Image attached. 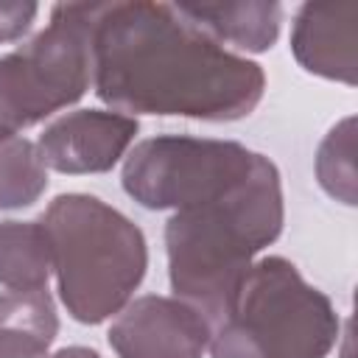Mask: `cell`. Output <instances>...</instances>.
I'll return each mask as SVG.
<instances>
[{"label":"cell","mask_w":358,"mask_h":358,"mask_svg":"<svg viewBox=\"0 0 358 358\" xmlns=\"http://www.w3.org/2000/svg\"><path fill=\"white\" fill-rule=\"evenodd\" d=\"M92 90L115 112L241 120L266 92L257 62L199 31L171 3H92Z\"/></svg>","instance_id":"obj_1"},{"label":"cell","mask_w":358,"mask_h":358,"mask_svg":"<svg viewBox=\"0 0 358 358\" xmlns=\"http://www.w3.org/2000/svg\"><path fill=\"white\" fill-rule=\"evenodd\" d=\"M282 224L280 171L268 157L257 154L252 171L235 187L168 218L165 252L173 296L215 324L255 255L280 238Z\"/></svg>","instance_id":"obj_2"},{"label":"cell","mask_w":358,"mask_h":358,"mask_svg":"<svg viewBox=\"0 0 358 358\" xmlns=\"http://www.w3.org/2000/svg\"><path fill=\"white\" fill-rule=\"evenodd\" d=\"M50 238L53 274L67 313L81 324H101L120 313L148 268L143 229L90 193H62L42 213Z\"/></svg>","instance_id":"obj_3"},{"label":"cell","mask_w":358,"mask_h":358,"mask_svg":"<svg viewBox=\"0 0 358 358\" xmlns=\"http://www.w3.org/2000/svg\"><path fill=\"white\" fill-rule=\"evenodd\" d=\"M341 319L327 294L299 268L268 255L249 266L224 316L213 324V358H327Z\"/></svg>","instance_id":"obj_4"},{"label":"cell","mask_w":358,"mask_h":358,"mask_svg":"<svg viewBox=\"0 0 358 358\" xmlns=\"http://www.w3.org/2000/svg\"><path fill=\"white\" fill-rule=\"evenodd\" d=\"M92 3H59L50 22L0 56V140L76 103L92 84Z\"/></svg>","instance_id":"obj_5"},{"label":"cell","mask_w":358,"mask_h":358,"mask_svg":"<svg viewBox=\"0 0 358 358\" xmlns=\"http://www.w3.org/2000/svg\"><path fill=\"white\" fill-rule=\"evenodd\" d=\"M257 151L235 140L162 134L137 143L123 162V190L145 210H187L235 187Z\"/></svg>","instance_id":"obj_6"},{"label":"cell","mask_w":358,"mask_h":358,"mask_svg":"<svg viewBox=\"0 0 358 358\" xmlns=\"http://www.w3.org/2000/svg\"><path fill=\"white\" fill-rule=\"evenodd\" d=\"M213 324L179 296L145 294L129 302L106 338L117 358H201Z\"/></svg>","instance_id":"obj_7"},{"label":"cell","mask_w":358,"mask_h":358,"mask_svg":"<svg viewBox=\"0 0 358 358\" xmlns=\"http://www.w3.org/2000/svg\"><path fill=\"white\" fill-rule=\"evenodd\" d=\"M137 117L112 109H76L53 123L36 140L45 168L59 173H106L137 137Z\"/></svg>","instance_id":"obj_8"},{"label":"cell","mask_w":358,"mask_h":358,"mask_svg":"<svg viewBox=\"0 0 358 358\" xmlns=\"http://www.w3.org/2000/svg\"><path fill=\"white\" fill-rule=\"evenodd\" d=\"M358 6L305 3L291 28V53L313 76L355 87L358 78Z\"/></svg>","instance_id":"obj_9"},{"label":"cell","mask_w":358,"mask_h":358,"mask_svg":"<svg viewBox=\"0 0 358 358\" xmlns=\"http://www.w3.org/2000/svg\"><path fill=\"white\" fill-rule=\"evenodd\" d=\"M182 17H187L199 31L213 36L218 45L229 42L238 50L263 53L280 36L282 6L266 0L241 3H176Z\"/></svg>","instance_id":"obj_10"},{"label":"cell","mask_w":358,"mask_h":358,"mask_svg":"<svg viewBox=\"0 0 358 358\" xmlns=\"http://www.w3.org/2000/svg\"><path fill=\"white\" fill-rule=\"evenodd\" d=\"M59 313L48 291L0 294V358H50Z\"/></svg>","instance_id":"obj_11"},{"label":"cell","mask_w":358,"mask_h":358,"mask_svg":"<svg viewBox=\"0 0 358 358\" xmlns=\"http://www.w3.org/2000/svg\"><path fill=\"white\" fill-rule=\"evenodd\" d=\"M50 274L53 252L42 221H0V285L8 291H48Z\"/></svg>","instance_id":"obj_12"},{"label":"cell","mask_w":358,"mask_h":358,"mask_svg":"<svg viewBox=\"0 0 358 358\" xmlns=\"http://www.w3.org/2000/svg\"><path fill=\"white\" fill-rule=\"evenodd\" d=\"M48 190V168L28 137L0 140V210H20Z\"/></svg>","instance_id":"obj_13"},{"label":"cell","mask_w":358,"mask_h":358,"mask_svg":"<svg viewBox=\"0 0 358 358\" xmlns=\"http://www.w3.org/2000/svg\"><path fill=\"white\" fill-rule=\"evenodd\" d=\"M316 179L327 196L355 207L358 204V173H355V117L338 120L316 151Z\"/></svg>","instance_id":"obj_14"},{"label":"cell","mask_w":358,"mask_h":358,"mask_svg":"<svg viewBox=\"0 0 358 358\" xmlns=\"http://www.w3.org/2000/svg\"><path fill=\"white\" fill-rule=\"evenodd\" d=\"M50 358H101L92 347H81V344H73V347H62L59 352H53Z\"/></svg>","instance_id":"obj_15"}]
</instances>
